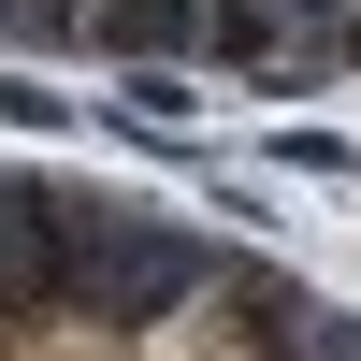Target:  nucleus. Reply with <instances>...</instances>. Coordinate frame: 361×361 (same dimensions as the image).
I'll list each match as a JSON object with an SVG mask.
<instances>
[{
	"instance_id": "2",
	"label": "nucleus",
	"mask_w": 361,
	"mask_h": 361,
	"mask_svg": "<svg viewBox=\"0 0 361 361\" xmlns=\"http://www.w3.org/2000/svg\"><path fill=\"white\" fill-rule=\"evenodd\" d=\"M0 29H58L116 58L145 102H202V73L217 87L361 73V0H0Z\"/></svg>"
},
{
	"instance_id": "1",
	"label": "nucleus",
	"mask_w": 361,
	"mask_h": 361,
	"mask_svg": "<svg viewBox=\"0 0 361 361\" xmlns=\"http://www.w3.org/2000/svg\"><path fill=\"white\" fill-rule=\"evenodd\" d=\"M0 361H361V304L145 188L0 173Z\"/></svg>"
}]
</instances>
